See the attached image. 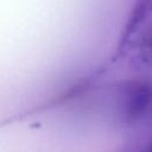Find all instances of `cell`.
Returning a JSON list of instances; mask_svg holds the SVG:
<instances>
[{"mask_svg":"<svg viewBox=\"0 0 152 152\" xmlns=\"http://www.w3.org/2000/svg\"><path fill=\"white\" fill-rule=\"evenodd\" d=\"M150 106V88L142 82H129L124 87L120 99L121 115L127 121L141 119Z\"/></svg>","mask_w":152,"mask_h":152,"instance_id":"1","label":"cell"}]
</instances>
